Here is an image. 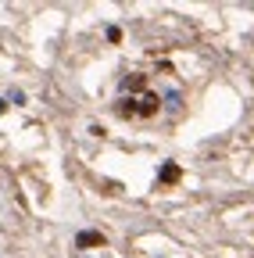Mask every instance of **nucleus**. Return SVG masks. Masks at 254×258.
I'll use <instances>...</instances> for the list:
<instances>
[{
    "mask_svg": "<svg viewBox=\"0 0 254 258\" xmlns=\"http://www.w3.org/2000/svg\"><path fill=\"white\" fill-rule=\"evenodd\" d=\"M157 104H161V101H157V93H143L140 101H133V115H143V118H150V115L157 111Z\"/></svg>",
    "mask_w": 254,
    "mask_h": 258,
    "instance_id": "nucleus-1",
    "label": "nucleus"
},
{
    "mask_svg": "<svg viewBox=\"0 0 254 258\" xmlns=\"http://www.w3.org/2000/svg\"><path fill=\"white\" fill-rule=\"evenodd\" d=\"M75 247H104V233H97V230H82V233L75 237Z\"/></svg>",
    "mask_w": 254,
    "mask_h": 258,
    "instance_id": "nucleus-2",
    "label": "nucleus"
},
{
    "mask_svg": "<svg viewBox=\"0 0 254 258\" xmlns=\"http://www.w3.org/2000/svg\"><path fill=\"white\" fill-rule=\"evenodd\" d=\"M179 165H172V161H168V165H161V183H179Z\"/></svg>",
    "mask_w": 254,
    "mask_h": 258,
    "instance_id": "nucleus-3",
    "label": "nucleus"
},
{
    "mask_svg": "<svg viewBox=\"0 0 254 258\" xmlns=\"http://www.w3.org/2000/svg\"><path fill=\"white\" fill-rule=\"evenodd\" d=\"M108 40H111V43H118V40H122V29H115V25H111V29H108Z\"/></svg>",
    "mask_w": 254,
    "mask_h": 258,
    "instance_id": "nucleus-4",
    "label": "nucleus"
},
{
    "mask_svg": "<svg viewBox=\"0 0 254 258\" xmlns=\"http://www.w3.org/2000/svg\"><path fill=\"white\" fill-rule=\"evenodd\" d=\"M125 86H129V90H140V86H143V79H140V76H133V79H125Z\"/></svg>",
    "mask_w": 254,
    "mask_h": 258,
    "instance_id": "nucleus-5",
    "label": "nucleus"
},
{
    "mask_svg": "<svg viewBox=\"0 0 254 258\" xmlns=\"http://www.w3.org/2000/svg\"><path fill=\"white\" fill-rule=\"evenodd\" d=\"M8 111V101H4V97H0V115H4Z\"/></svg>",
    "mask_w": 254,
    "mask_h": 258,
    "instance_id": "nucleus-6",
    "label": "nucleus"
}]
</instances>
